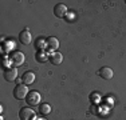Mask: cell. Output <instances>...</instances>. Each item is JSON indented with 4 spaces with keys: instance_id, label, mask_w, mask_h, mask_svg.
<instances>
[{
    "instance_id": "1",
    "label": "cell",
    "mask_w": 126,
    "mask_h": 120,
    "mask_svg": "<svg viewBox=\"0 0 126 120\" xmlns=\"http://www.w3.org/2000/svg\"><path fill=\"white\" fill-rule=\"evenodd\" d=\"M28 94H30L28 85H26V84L20 83L14 88V97L16 99V100H23V99H26Z\"/></svg>"
},
{
    "instance_id": "2",
    "label": "cell",
    "mask_w": 126,
    "mask_h": 120,
    "mask_svg": "<svg viewBox=\"0 0 126 120\" xmlns=\"http://www.w3.org/2000/svg\"><path fill=\"white\" fill-rule=\"evenodd\" d=\"M40 100H42V96L36 91H30V94L27 95V97H26V101L30 107L39 106V104H40Z\"/></svg>"
},
{
    "instance_id": "3",
    "label": "cell",
    "mask_w": 126,
    "mask_h": 120,
    "mask_svg": "<svg viewBox=\"0 0 126 120\" xmlns=\"http://www.w3.org/2000/svg\"><path fill=\"white\" fill-rule=\"evenodd\" d=\"M19 118L20 120H36V115L30 107H23L19 111Z\"/></svg>"
},
{
    "instance_id": "4",
    "label": "cell",
    "mask_w": 126,
    "mask_h": 120,
    "mask_svg": "<svg viewBox=\"0 0 126 120\" xmlns=\"http://www.w3.org/2000/svg\"><path fill=\"white\" fill-rule=\"evenodd\" d=\"M4 79L7 82H16L17 80V68L11 67L8 70H5L4 71Z\"/></svg>"
},
{
    "instance_id": "5",
    "label": "cell",
    "mask_w": 126,
    "mask_h": 120,
    "mask_svg": "<svg viewBox=\"0 0 126 120\" xmlns=\"http://www.w3.org/2000/svg\"><path fill=\"white\" fill-rule=\"evenodd\" d=\"M31 40H32V35H31V32H30L28 29H24V31H22L19 34V41L22 44L28 46V44L31 43Z\"/></svg>"
},
{
    "instance_id": "6",
    "label": "cell",
    "mask_w": 126,
    "mask_h": 120,
    "mask_svg": "<svg viewBox=\"0 0 126 120\" xmlns=\"http://www.w3.org/2000/svg\"><path fill=\"white\" fill-rule=\"evenodd\" d=\"M11 59H12V63L15 67H19V65H22L24 63V53L20 52V51H16V52L12 53Z\"/></svg>"
},
{
    "instance_id": "7",
    "label": "cell",
    "mask_w": 126,
    "mask_h": 120,
    "mask_svg": "<svg viewBox=\"0 0 126 120\" xmlns=\"http://www.w3.org/2000/svg\"><path fill=\"white\" fill-rule=\"evenodd\" d=\"M54 13H55L56 17H64L66 15H67V7H66L64 4H56L55 7H54Z\"/></svg>"
},
{
    "instance_id": "8",
    "label": "cell",
    "mask_w": 126,
    "mask_h": 120,
    "mask_svg": "<svg viewBox=\"0 0 126 120\" xmlns=\"http://www.w3.org/2000/svg\"><path fill=\"white\" fill-rule=\"evenodd\" d=\"M99 76L102 77V79H106V80H110L113 77V75H114V72L113 70L110 67H102L101 70H99Z\"/></svg>"
},
{
    "instance_id": "9",
    "label": "cell",
    "mask_w": 126,
    "mask_h": 120,
    "mask_svg": "<svg viewBox=\"0 0 126 120\" xmlns=\"http://www.w3.org/2000/svg\"><path fill=\"white\" fill-rule=\"evenodd\" d=\"M35 73L34 72H31V71H27L24 72V75H23V77H22V82L23 84H26V85H30V84H32L35 82Z\"/></svg>"
},
{
    "instance_id": "10",
    "label": "cell",
    "mask_w": 126,
    "mask_h": 120,
    "mask_svg": "<svg viewBox=\"0 0 126 120\" xmlns=\"http://www.w3.org/2000/svg\"><path fill=\"white\" fill-rule=\"evenodd\" d=\"M50 61H51V64H54V65L62 64V61H63L62 53H59V52H51L50 53Z\"/></svg>"
},
{
    "instance_id": "11",
    "label": "cell",
    "mask_w": 126,
    "mask_h": 120,
    "mask_svg": "<svg viewBox=\"0 0 126 120\" xmlns=\"http://www.w3.org/2000/svg\"><path fill=\"white\" fill-rule=\"evenodd\" d=\"M58 47H59V41L56 37H48L47 39V49L48 51H51V52H52V51H56Z\"/></svg>"
},
{
    "instance_id": "12",
    "label": "cell",
    "mask_w": 126,
    "mask_h": 120,
    "mask_svg": "<svg viewBox=\"0 0 126 120\" xmlns=\"http://www.w3.org/2000/svg\"><path fill=\"white\" fill-rule=\"evenodd\" d=\"M35 59H36L38 63H44V61H47V60H50V55H47L46 51L42 49V51H38V53H36V56H35Z\"/></svg>"
},
{
    "instance_id": "13",
    "label": "cell",
    "mask_w": 126,
    "mask_h": 120,
    "mask_svg": "<svg viewBox=\"0 0 126 120\" xmlns=\"http://www.w3.org/2000/svg\"><path fill=\"white\" fill-rule=\"evenodd\" d=\"M35 47H36L39 51H42V49H44V48H47V39H43V37L36 39V41H35Z\"/></svg>"
},
{
    "instance_id": "14",
    "label": "cell",
    "mask_w": 126,
    "mask_h": 120,
    "mask_svg": "<svg viewBox=\"0 0 126 120\" xmlns=\"http://www.w3.org/2000/svg\"><path fill=\"white\" fill-rule=\"evenodd\" d=\"M39 112L42 115H48V113H51V106L48 103H42L39 107Z\"/></svg>"
},
{
    "instance_id": "15",
    "label": "cell",
    "mask_w": 126,
    "mask_h": 120,
    "mask_svg": "<svg viewBox=\"0 0 126 120\" xmlns=\"http://www.w3.org/2000/svg\"><path fill=\"white\" fill-rule=\"evenodd\" d=\"M11 63H12V59H7V56L3 58V67H5V70L11 68Z\"/></svg>"
},
{
    "instance_id": "16",
    "label": "cell",
    "mask_w": 126,
    "mask_h": 120,
    "mask_svg": "<svg viewBox=\"0 0 126 120\" xmlns=\"http://www.w3.org/2000/svg\"><path fill=\"white\" fill-rule=\"evenodd\" d=\"M64 19L67 20V22H73V20H75V12H67V15L64 16Z\"/></svg>"
},
{
    "instance_id": "17",
    "label": "cell",
    "mask_w": 126,
    "mask_h": 120,
    "mask_svg": "<svg viewBox=\"0 0 126 120\" xmlns=\"http://www.w3.org/2000/svg\"><path fill=\"white\" fill-rule=\"evenodd\" d=\"M11 48H12V43H8V41H7V43H4V47H3V51H7V52H8V51H10Z\"/></svg>"
},
{
    "instance_id": "18",
    "label": "cell",
    "mask_w": 126,
    "mask_h": 120,
    "mask_svg": "<svg viewBox=\"0 0 126 120\" xmlns=\"http://www.w3.org/2000/svg\"><path fill=\"white\" fill-rule=\"evenodd\" d=\"M36 120H47V119H44V118H39V119H36Z\"/></svg>"
},
{
    "instance_id": "19",
    "label": "cell",
    "mask_w": 126,
    "mask_h": 120,
    "mask_svg": "<svg viewBox=\"0 0 126 120\" xmlns=\"http://www.w3.org/2000/svg\"><path fill=\"white\" fill-rule=\"evenodd\" d=\"M0 120H4V118H3V116H0Z\"/></svg>"
}]
</instances>
